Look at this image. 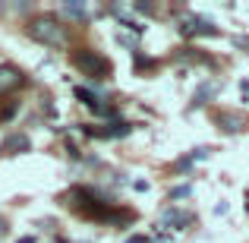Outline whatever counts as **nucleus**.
Listing matches in <instances>:
<instances>
[{"label":"nucleus","instance_id":"obj_1","mask_svg":"<svg viewBox=\"0 0 249 243\" xmlns=\"http://www.w3.org/2000/svg\"><path fill=\"white\" fill-rule=\"evenodd\" d=\"M63 202H67L73 212H79V215H85V218H91V221H104V224H129V221L136 218L133 212L117 208L107 196H101L91 187H73L67 196H63Z\"/></svg>","mask_w":249,"mask_h":243},{"label":"nucleus","instance_id":"obj_2","mask_svg":"<svg viewBox=\"0 0 249 243\" xmlns=\"http://www.w3.org/2000/svg\"><path fill=\"white\" fill-rule=\"evenodd\" d=\"M25 32H29L32 41L48 44V48H67V44H70V32H67V25H63L57 16H48V13H41V16L29 19Z\"/></svg>","mask_w":249,"mask_h":243},{"label":"nucleus","instance_id":"obj_3","mask_svg":"<svg viewBox=\"0 0 249 243\" xmlns=\"http://www.w3.org/2000/svg\"><path fill=\"white\" fill-rule=\"evenodd\" d=\"M73 67L79 70L82 76H89V79H107L110 73H114V67H110V60L101 54V51H91V48H82L73 54Z\"/></svg>","mask_w":249,"mask_h":243},{"label":"nucleus","instance_id":"obj_4","mask_svg":"<svg viewBox=\"0 0 249 243\" xmlns=\"http://www.w3.org/2000/svg\"><path fill=\"white\" fill-rule=\"evenodd\" d=\"M82 133H85V136H91V139H123V136L133 133V123H126V120H110L107 127H101V130L85 127Z\"/></svg>","mask_w":249,"mask_h":243},{"label":"nucleus","instance_id":"obj_5","mask_svg":"<svg viewBox=\"0 0 249 243\" xmlns=\"http://www.w3.org/2000/svg\"><path fill=\"white\" fill-rule=\"evenodd\" d=\"M25 85V73L13 63H0V95H10V92L22 89Z\"/></svg>","mask_w":249,"mask_h":243},{"label":"nucleus","instance_id":"obj_6","mask_svg":"<svg viewBox=\"0 0 249 243\" xmlns=\"http://www.w3.org/2000/svg\"><path fill=\"white\" fill-rule=\"evenodd\" d=\"M177 29L183 32L186 38H196V35H218V25H212L208 19H202V16H186Z\"/></svg>","mask_w":249,"mask_h":243},{"label":"nucleus","instance_id":"obj_7","mask_svg":"<svg viewBox=\"0 0 249 243\" xmlns=\"http://www.w3.org/2000/svg\"><path fill=\"white\" fill-rule=\"evenodd\" d=\"M214 123H218L224 133H240V130L246 127V117L240 114V111H221V114L214 117Z\"/></svg>","mask_w":249,"mask_h":243},{"label":"nucleus","instance_id":"obj_8","mask_svg":"<svg viewBox=\"0 0 249 243\" xmlns=\"http://www.w3.org/2000/svg\"><path fill=\"white\" fill-rule=\"evenodd\" d=\"M193 221H196V215H193V212H183V208H177V206L164 208V224L177 227V231H183V227H189Z\"/></svg>","mask_w":249,"mask_h":243},{"label":"nucleus","instance_id":"obj_9","mask_svg":"<svg viewBox=\"0 0 249 243\" xmlns=\"http://www.w3.org/2000/svg\"><path fill=\"white\" fill-rule=\"evenodd\" d=\"M0 149H3L6 155H22V152H29V149H32V139L25 133H10Z\"/></svg>","mask_w":249,"mask_h":243},{"label":"nucleus","instance_id":"obj_10","mask_svg":"<svg viewBox=\"0 0 249 243\" xmlns=\"http://www.w3.org/2000/svg\"><path fill=\"white\" fill-rule=\"evenodd\" d=\"M205 158H208V149H205V146H202V149H193L186 158H180V161L174 164V170H177V174H183V170H189L196 161H205Z\"/></svg>","mask_w":249,"mask_h":243},{"label":"nucleus","instance_id":"obj_11","mask_svg":"<svg viewBox=\"0 0 249 243\" xmlns=\"http://www.w3.org/2000/svg\"><path fill=\"white\" fill-rule=\"evenodd\" d=\"M60 13H63V16H70V19H76V22H85V19H89V6L76 3V0H67V3L60 6Z\"/></svg>","mask_w":249,"mask_h":243},{"label":"nucleus","instance_id":"obj_12","mask_svg":"<svg viewBox=\"0 0 249 243\" xmlns=\"http://www.w3.org/2000/svg\"><path fill=\"white\" fill-rule=\"evenodd\" d=\"M177 60H183V63H202V67H212V57L199 54L196 48H180V51H177Z\"/></svg>","mask_w":249,"mask_h":243},{"label":"nucleus","instance_id":"obj_13","mask_svg":"<svg viewBox=\"0 0 249 243\" xmlns=\"http://www.w3.org/2000/svg\"><path fill=\"white\" fill-rule=\"evenodd\" d=\"M218 92V82H202L199 92L193 95V108H202V104H208V98Z\"/></svg>","mask_w":249,"mask_h":243},{"label":"nucleus","instance_id":"obj_14","mask_svg":"<svg viewBox=\"0 0 249 243\" xmlns=\"http://www.w3.org/2000/svg\"><path fill=\"white\" fill-rule=\"evenodd\" d=\"M186 196H193V187H189V183H183V187H174V189H170L167 199L177 202V199H186Z\"/></svg>","mask_w":249,"mask_h":243},{"label":"nucleus","instance_id":"obj_15","mask_svg":"<svg viewBox=\"0 0 249 243\" xmlns=\"http://www.w3.org/2000/svg\"><path fill=\"white\" fill-rule=\"evenodd\" d=\"M133 60H136V70H139V73H142V70H155V60H152V57H142L139 51L133 54Z\"/></svg>","mask_w":249,"mask_h":243},{"label":"nucleus","instance_id":"obj_16","mask_svg":"<svg viewBox=\"0 0 249 243\" xmlns=\"http://www.w3.org/2000/svg\"><path fill=\"white\" fill-rule=\"evenodd\" d=\"M133 10H136V13H145V16H148V13H155V6H152V3H136Z\"/></svg>","mask_w":249,"mask_h":243},{"label":"nucleus","instance_id":"obj_17","mask_svg":"<svg viewBox=\"0 0 249 243\" xmlns=\"http://www.w3.org/2000/svg\"><path fill=\"white\" fill-rule=\"evenodd\" d=\"M126 243H152V240H148V237H145V234H136V237H129Z\"/></svg>","mask_w":249,"mask_h":243},{"label":"nucleus","instance_id":"obj_18","mask_svg":"<svg viewBox=\"0 0 249 243\" xmlns=\"http://www.w3.org/2000/svg\"><path fill=\"white\" fill-rule=\"evenodd\" d=\"M6 231H10V224H6V218H0V237H6Z\"/></svg>","mask_w":249,"mask_h":243},{"label":"nucleus","instance_id":"obj_19","mask_svg":"<svg viewBox=\"0 0 249 243\" xmlns=\"http://www.w3.org/2000/svg\"><path fill=\"white\" fill-rule=\"evenodd\" d=\"M237 48H246L249 51V38H237Z\"/></svg>","mask_w":249,"mask_h":243},{"label":"nucleus","instance_id":"obj_20","mask_svg":"<svg viewBox=\"0 0 249 243\" xmlns=\"http://www.w3.org/2000/svg\"><path fill=\"white\" fill-rule=\"evenodd\" d=\"M19 243H35V237H22V240H19Z\"/></svg>","mask_w":249,"mask_h":243}]
</instances>
